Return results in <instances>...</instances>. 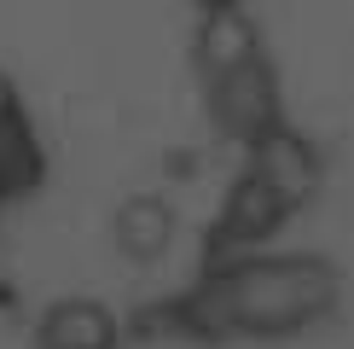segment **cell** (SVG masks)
Returning <instances> with one entry per match:
<instances>
[{
	"mask_svg": "<svg viewBox=\"0 0 354 349\" xmlns=\"http://www.w3.org/2000/svg\"><path fill=\"white\" fill-rule=\"evenodd\" d=\"M343 268L326 251L302 244H244V251H209L192 280L163 297L169 338L239 349V343H297L326 332L343 314Z\"/></svg>",
	"mask_w": 354,
	"mask_h": 349,
	"instance_id": "obj_1",
	"label": "cell"
},
{
	"mask_svg": "<svg viewBox=\"0 0 354 349\" xmlns=\"http://www.w3.org/2000/svg\"><path fill=\"white\" fill-rule=\"evenodd\" d=\"M198 76H203V111L227 140L244 152L273 134H285V105H279V70L261 35L244 24V12L203 18L198 41Z\"/></svg>",
	"mask_w": 354,
	"mask_h": 349,
	"instance_id": "obj_2",
	"label": "cell"
},
{
	"mask_svg": "<svg viewBox=\"0 0 354 349\" xmlns=\"http://www.w3.org/2000/svg\"><path fill=\"white\" fill-rule=\"evenodd\" d=\"M35 349H122V314L99 297H58L35 314Z\"/></svg>",
	"mask_w": 354,
	"mask_h": 349,
	"instance_id": "obj_3",
	"label": "cell"
},
{
	"mask_svg": "<svg viewBox=\"0 0 354 349\" xmlns=\"http://www.w3.org/2000/svg\"><path fill=\"white\" fill-rule=\"evenodd\" d=\"M41 181V145H35V128L29 116L0 93V204L24 198L29 186Z\"/></svg>",
	"mask_w": 354,
	"mask_h": 349,
	"instance_id": "obj_4",
	"label": "cell"
},
{
	"mask_svg": "<svg viewBox=\"0 0 354 349\" xmlns=\"http://www.w3.org/2000/svg\"><path fill=\"white\" fill-rule=\"evenodd\" d=\"M186 6H198L203 18H227V12H244L250 0H186Z\"/></svg>",
	"mask_w": 354,
	"mask_h": 349,
	"instance_id": "obj_5",
	"label": "cell"
}]
</instances>
